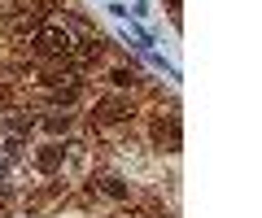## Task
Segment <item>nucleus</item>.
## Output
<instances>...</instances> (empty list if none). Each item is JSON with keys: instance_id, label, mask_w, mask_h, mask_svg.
<instances>
[{"instance_id": "f257e3e1", "label": "nucleus", "mask_w": 262, "mask_h": 218, "mask_svg": "<svg viewBox=\"0 0 262 218\" xmlns=\"http://www.w3.org/2000/svg\"><path fill=\"white\" fill-rule=\"evenodd\" d=\"M61 161H66V149H61V144H44V149L35 153V166H39L44 175H53Z\"/></svg>"}, {"instance_id": "20e7f679", "label": "nucleus", "mask_w": 262, "mask_h": 218, "mask_svg": "<svg viewBox=\"0 0 262 218\" xmlns=\"http://www.w3.org/2000/svg\"><path fill=\"white\" fill-rule=\"evenodd\" d=\"M101 188H105V192H110V197H127V188H122V183H118V179H101Z\"/></svg>"}, {"instance_id": "7ed1b4c3", "label": "nucleus", "mask_w": 262, "mask_h": 218, "mask_svg": "<svg viewBox=\"0 0 262 218\" xmlns=\"http://www.w3.org/2000/svg\"><path fill=\"white\" fill-rule=\"evenodd\" d=\"M114 87H136V75L131 70H114Z\"/></svg>"}, {"instance_id": "f03ea898", "label": "nucleus", "mask_w": 262, "mask_h": 218, "mask_svg": "<svg viewBox=\"0 0 262 218\" xmlns=\"http://www.w3.org/2000/svg\"><path fill=\"white\" fill-rule=\"evenodd\" d=\"M131 114V101H122V96H110V101H101V123H122V118Z\"/></svg>"}]
</instances>
